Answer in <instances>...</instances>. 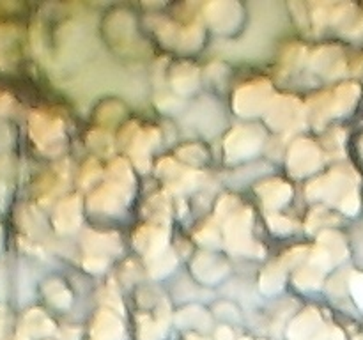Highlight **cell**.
<instances>
[{
  "label": "cell",
  "instance_id": "cell-1",
  "mask_svg": "<svg viewBox=\"0 0 363 340\" xmlns=\"http://www.w3.org/2000/svg\"><path fill=\"white\" fill-rule=\"evenodd\" d=\"M11 39V28L9 27H0V69L7 67V46Z\"/></svg>",
  "mask_w": 363,
  "mask_h": 340
},
{
  "label": "cell",
  "instance_id": "cell-2",
  "mask_svg": "<svg viewBox=\"0 0 363 340\" xmlns=\"http://www.w3.org/2000/svg\"><path fill=\"white\" fill-rule=\"evenodd\" d=\"M11 105H13V101H11L9 96L0 92V113H7V110L11 108Z\"/></svg>",
  "mask_w": 363,
  "mask_h": 340
},
{
  "label": "cell",
  "instance_id": "cell-3",
  "mask_svg": "<svg viewBox=\"0 0 363 340\" xmlns=\"http://www.w3.org/2000/svg\"><path fill=\"white\" fill-rule=\"evenodd\" d=\"M2 130H4V128L0 126V133H2ZM0 147H2V140H0Z\"/></svg>",
  "mask_w": 363,
  "mask_h": 340
}]
</instances>
